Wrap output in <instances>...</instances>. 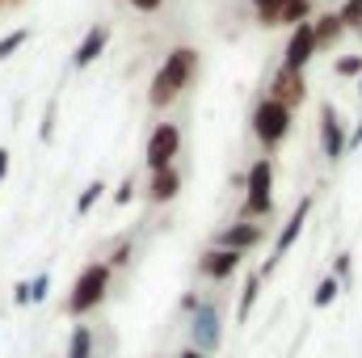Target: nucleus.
Instances as JSON below:
<instances>
[{
  "label": "nucleus",
  "instance_id": "1",
  "mask_svg": "<svg viewBox=\"0 0 362 358\" xmlns=\"http://www.w3.org/2000/svg\"><path fill=\"white\" fill-rule=\"evenodd\" d=\"M194 72H198V51H194V47H173V51L165 55V64L156 68V76H152L148 101H152L156 110L173 105L181 97V89L194 81Z\"/></svg>",
  "mask_w": 362,
  "mask_h": 358
},
{
  "label": "nucleus",
  "instance_id": "2",
  "mask_svg": "<svg viewBox=\"0 0 362 358\" xmlns=\"http://www.w3.org/2000/svg\"><path fill=\"white\" fill-rule=\"evenodd\" d=\"M110 291V266L105 262H93V266L81 270V278L72 282V295H68V316H85L93 312Z\"/></svg>",
  "mask_w": 362,
  "mask_h": 358
},
{
  "label": "nucleus",
  "instance_id": "3",
  "mask_svg": "<svg viewBox=\"0 0 362 358\" xmlns=\"http://www.w3.org/2000/svg\"><path fill=\"white\" fill-rule=\"evenodd\" d=\"M291 131V105L274 101V97H262L257 110H253V135L266 144V148H278Z\"/></svg>",
  "mask_w": 362,
  "mask_h": 358
},
{
  "label": "nucleus",
  "instance_id": "4",
  "mask_svg": "<svg viewBox=\"0 0 362 358\" xmlns=\"http://www.w3.org/2000/svg\"><path fill=\"white\" fill-rule=\"evenodd\" d=\"M245 215H270L274 211V165L270 156L266 161H253V169H249V181H245Z\"/></svg>",
  "mask_w": 362,
  "mask_h": 358
},
{
  "label": "nucleus",
  "instance_id": "5",
  "mask_svg": "<svg viewBox=\"0 0 362 358\" xmlns=\"http://www.w3.org/2000/svg\"><path fill=\"white\" fill-rule=\"evenodd\" d=\"M189 312H194V316H189V337H194V350H198V354H211V350H219V337H223L219 308L202 299V304H194Z\"/></svg>",
  "mask_w": 362,
  "mask_h": 358
},
{
  "label": "nucleus",
  "instance_id": "6",
  "mask_svg": "<svg viewBox=\"0 0 362 358\" xmlns=\"http://www.w3.org/2000/svg\"><path fill=\"white\" fill-rule=\"evenodd\" d=\"M181 152V127L177 122H160L152 135H148V169L152 173H160V169H169L173 165V156Z\"/></svg>",
  "mask_w": 362,
  "mask_h": 358
},
{
  "label": "nucleus",
  "instance_id": "7",
  "mask_svg": "<svg viewBox=\"0 0 362 358\" xmlns=\"http://www.w3.org/2000/svg\"><path fill=\"white\" fill-rule=\"evenodd\" d=\"M346 148H350L346 122H341L337 105H333V101H325V105H320V152H325L329 161H341V156H346Z\"/></svg>",
  "mask_w": 362,
  "mask_h": 358
},
{
  "label": "nucleus",
  "instance_id": "8",
  "mask_svg": "<svg viewBox=\"0 0 362 358\" xmlns=\"http://www.w3.org/2000/svg\"><path fill=\"white\" fill-rule=\"evenodd\" d=\"M308 211H312V194H303V198H299V207L291 211V219L282 224V232H278V241H274V253H270V262H266V266L257 270L262 278H266V274H274V266L282 262V253H286V249H291V245L299 241V232H303V224H308Z\"/></svg>",
  "mask_w": 362,
  "mask_h": 358
},
{
  "label": "nucleus",
  "instance_id": "9",
  "mask_svg": "<svg viewBox=\"0 0 362 358\" xmlns=\"http://www.w3.org/2000/svg\"><path fill=\"white\" fill-rule=\"evenodd\" d=\"M316 55V34H312V21H299L286 38V51H282V68L286 72H303L308 59Z\"/></svg>",
  "mask_w": 362,
  "mask_h": 358
},
{
  "label": "nucleus",
  "instance_id": "10",
  "mask_svg": "<svg viewBox=\"0 0 362 358\" xmlns=\"http://www.w3.org/2000/svg\"><path fill=\"white\" fill-rule=\"evenodd\" d=\"M240 262H245V253H236V249H211V253H202V262H198V270L206 274V278H215V282H223V278H232L236 270H240Z\"/></svg>",
  "mask_w": 362,
  "mask_h": 358
},
{
  "label": "nucleus",
  "instance_id": "11",
  "mask_svg": "<svg viewBox=\"0 0 362 358\" xmlns=\"http://www.w3.org/2000/svg\"><path fill=\"white\" fill-rule=\"evenodd\" d=\"M257 241H262V224H232L219 232V249H236V253L253 249Z\"/></svg>",
  "mask_w": 362,
  "mask_h": 358
},
{
  "label": "nucleus",
  "instance_id": "12",
  "mask_svg": "<svg viewBox=\"0 0 362 358\" xmlns=\"http://www.w3.org/2000/svg\"><path fill=\"white\" fill-rule=\"evenodd\" d=\"M105 42H110V25H93L89 34L81 38V47H76L72 64H76V68H89V64H97V55L105 51Z\"/></svg>",
  "mask_w": 362,
  "mask_h": 358
},
{
  "label": "nucleus",
  "instance_id": "13",
  "mask_svg": "<svg viewBox=\"0 0 362 358\" xmlns=\"http://www.w3.org/2000/svg\"><path fill=\"white\" fill-rule=\"evenodd\" d=\"M274 101H282V105H299L303 101V72H286V68H278V76H274Z\"/></svg>",
  "mask_w": 362,
  "mask_h": 358
},
{
  "label": "nucleus",
  "instance_id": "14",
  "mask_svg": "<svg viewBox=\"0 0 362 358\" xmlns=\"http://www.w3.org/2000/svg\"><path fill=\"white\" fill-rule=\"evenodd\" d=\"M181 190V173L169 165V169H160V173H152V185H148V198L152 202H173Z\"/></svg>",
  "mask_w": 362,
  "mask_h": 358
},
{
  "label": "nucleus",
  "instance_id": "15",
  "mask_svg": "<svg viewBox=\"0 0 362 358\" xmlns=\"http://www.w3.org/2000/svg\"><path fill=\"white\" fill-rule=\"evenodd\" d=\"M341 30H346V25H341V17H337V13H325V17H316V21H312V34H316V51H320V47H329V42H333Z\"/></svg>",
  "mask_w": 362,
  "mask_h": 358
},
{
  "label": "nucleus",
  "instance_id": "16",
  "mask_svg": "<svg viewBox=\"0 0 362 358\" xmlns=\"http://www.w3.org/2000/svg\"><path fill=\"white\" fill-rule=\"evenodd\" d=\"M64 358H93V329L89 325H76L72 337H68V354Z\"/></svg>",
  "mask_w": 362,
  "mask_h": 358
},
{
  "label": "nucleus",
  "instance_id": "17",
  "mask_svg": "<svg viewBox=\"0 0 362 358\" xmlns=\"http://www.w3.org/2000/svg\"><path fill=\"white\" fill-rule=\"evenodd\" d=\"M257 291H262V274H249V282H245V291H240V304H236V321H240V325L249 321V312H253V304H257Z\"/></svg>",
  "mask_w": 362,
  "mask_h": 358
},
{
  "label": "nucleus",
  "instance_id": "18",
  "mask_svg": "<svg viewBox=\"0 0 362 358\" xmlns=\"http://www.w3.org/2000/svg\"><path fill=\"white\" fill-rule=\"evenodd\" d=\"M299 21H308V0H286L274 25H299Z\"/></svg>",
  "mask_w": 362,
  "mask_h": 358
},
{
  "label": "nucleus",
  "instance_id": "19",
  "mask_svg": "<svg viewBox=\"0 0 362 358\" xmlns=\"http://www.w3.org/2000/svg\"><path fill=\"white\" fill-rule=\"evenodd\" d=\"M101 194H105V181H89V185H85V194L76 198V215H89L93 207L101 202Z\"/></svg>",
  "mask_w": 362,
  "mask_h": 358
},
{
  "label": "nucleus",
  "instance_id": "20",
  "mask_svg": "<svg viewBox=\"0 0 362 358\" xmlns=\"http://www.w3.org/2000/svg\"><path fill=\"white\" fill-rule=\"evenodd\" d=\"M337 291H341V282H337V278L329 274V278H320V287H316V295H312V304H316V308H329V304L337 299Z\"/></svg>",
  "mask_w": 362,
  "mask_h": 358
},
{
  "label": "nucleus",
  "instance_id": "21",
  "mask_svg": "<svg viewBox=\"0 0 362 358\" xmlns=\"http://www.w3.org/2000/svg\"><path fill=\"white\" fill-rule=\"evenodd\" d=\"M25 38H30V30H13V34H4V38H0V59H8L13 51H21Z\"/></svg>",
  "mask_w": 362,
  "mask_h": 358
},
{
  "label": "nucleus",
  "instance_id": "22",
  "mask_svg": "<svg viewBox=\"0 0 362 358\" xmlns=\"http://www.w3.org/2000/svg\"><path fill=\"white\" fill-rule=\"evenodd\" d=\"M282 4H286V0H253V8H257V17H262V25H274V21H278V13H282Z\"/></svg>",
  "mask_w": 362,
  "mask_h": 358
},
{
  "label": "nucleus",
  "instance_id": "23",
  "mask_svg": "<svg viewBox=\"0 0 362 358\" xmlns=\"http://www.w3.org/2000/svg\"><path fill=\"white\" fill-rule=\"evenodd\" d=\"M337 17H341L346 30H362V0H350L346 8H337Z\"/></svg>",
  "mask_w": 362,
  "mask_h": 358
},
{
  "label": "nucleus",
  "instance_id": "24",
  "mask_svg": "<svg viewBox=\"0 0 362 358\" xmlns=\"http://www.w3.org/2000/svg\"><path fill=\"white\" fill-rule=\"evenodd\" d=\"M47 291H51V274L30 278V304H42V299H47Z\"/></svg>",
  "mask_w": 362,
  "mask_h": 358
},
{
  "label": "nucleus",
  "instance_id": "25",
  "mask_svg": "<svg viewBox=\"0 0 362 358\" xmlns=\"http://www.w3.org/2000/svg\"><path fill=\"white\" fill-rule=\"evenodd\" d=\"M337 76H362V55H346L337 64Z\"/></svg>",
  "mask_w": 362,
  "mask_h": 358
},
{
  "label": "nucleus",
  "instance_id": "26",
  "mask_svg": "<svg viewBox=\"0 0 362 358\" xmlns=\"http://www.w3.org/2000/svg\"><path fill=\"white\" fill-rule=\"evenodd\" d=\"M131 198H135V178H127L122 185H118V190H114V202H122V207H127Z\"/></svg>",
  "mask_w": 362,
  "mask_h": 358
},
{
  "label": "nucleus",
  "instance_id": "27",
  "mask_svg": "<svg viewBox=\"0 0 362 358\" xmlns=\"http://www.w3.org/2000/svg\"><path fill=\"white\" fill-rule=\"evenodd\" d=\"M38 135H42V139H51V135H55V105H47V118H42Z\"/></svg>",
  "mask_w": 362,
  "mask_h": 358
},
{
  "label": "nucleus",
  "instance_id": "28",
  "mask_svg": "<svg viewBox=\"0 0 362 358\" xmlns=\"http://www.w3.org/2000/svg\"><path fill=\"white\" fill-rule=\"evenodd\" d=\"M333 278H337V282L350 278V253H337V274H333Z\"/></svg>",
  "mask_w": 362,
  "mask_h": 358
},
{
  "label": "nucleus",
  "instance_id": "29",
  "mask_svg": "<svg viewBox=\"0 0 362 358\" xmlns=\"http://www.w3.org/2000/svg\"><path fill=\"white\" fill-rule=\"evenodd\" d=\"M127 258H131V245H118V253H114L105 266H127Z\"/></svg>",
  "mask_w": 362,
  "mask_h": 358
},
{
  "label": "nucleus",
  "instance_id": "30",
  "mask_svg": "<svg viewBox=\"0 0 362 358\" xmlns=\"http://www.w3.org/2000/svg\"><path fill=\"white\" fill-rule=\"evenodd\" d=\"M13 304H30V282H17L13 287Z\"/></svg>",
  "mask_w": 362,
  "mask_h": 358
},
{
  "label": "nucleus",
  "instance_id": "31",
  "mask_svg": "<svg viewBox=\"0 0 362 358\" xmlns=\"http://www.w3.org/2000/svg\"><path fill=\"white\" fill-rule=\"evenodd\" d=\"M165 0H131V8H139V13H156Z\"/></svg>",
  "mask_w": 362,
  "mask_h": 358
},
{
  "label": "nucleus",
  "instance_id": "32",
  "mask_svg": "<svg viewBox=\"0 0 362 358\" xmlns=\"http://www.w3.org/2000/svg\"><path fill=\"white\" fill-rule=\"evenodd\" d=\"M4 173H8V148H0V181H4Z\"/></svg>",
  "mask_w": 362,
  "mask_h": 358
},
{
  "label": "nucleus",
  "instance_id": "33",
  "mask_svg": "<svg viewBox=\"0 0 362 358\" xmlns=\"http://www.w3.org/2000/svg\"><path fill=\"white\" fill-rule=\"evenodd\" d=\"M354 144H362V122L354 127V135H350V148H354Z\"/></svg>",
  "mask_w": 362,
  "mask_h": 358
},
{
  "label": "nucleus",
  "instance_id": "34",
  "mask_svg": "<svg viewBox=\"0 0 362 358\" xmlns=\"http://www.w3.org/2000/svg\"><path fill=\"white\" fill-rule=\"evenodd\" d=\"M181 358H206V354H198V350H194V346H189V350H185V354Z\"/></svg>",
  "mask_w": 362,
  "mask_h": 358
},
{
  "label": "nucleus",
  "instance_id": "35",
  "mask_svg": "<svg viewBox=\"0 0 362 358\" xmlns=\"http://www.w3.org/2000/svg\"><path fill=\"white\" fill-rule=\"evenodd\" d=\"M358 93H362V76H358Z\"/></svg>",
  "mask_w": 362,
  "mask_h": 358
},
{
  "label": "nucleus",
  "instance_id": "36",
  "mask_svg": "<svg viewBox=\"0 0 362 358\" xmlns=\"http://www.w3.org/2000/svg\"><path fill=\"white\" fill-rule=\"evenodd\" d=\"M358 34H362V30H358Z\"/></svg>",
  "mask_w": 362,
  "mask_h": 358
}]
</instances>
